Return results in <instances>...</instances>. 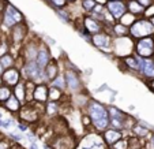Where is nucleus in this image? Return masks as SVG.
<instances>
[{"label": "nucleus", "mask_w": 154, "mask_h": 149, "mask_svg": "<svg viewBox=\"0 0 154 149\" xmlns=\"http://www.w3.org/2000/svg\"><path fill=\"white\" fill-rule=\"evenodd\" d=\"M138 65H139V70L145 74L146 77H150V78H154V62L149 60L146 58H138Z\"/></svg>", "instance_id": "6"}, {"label": "nucleus", "mask_w": 154, "mask_h": 149, "mask_svg": "<svg viewBox=\"0 0 154 149\" xmlns=\"http://www.w3.org/2000/svg\"><path fill=\"white\" fill-rule=\"evenodd\" d=\"M51 2H52L56 7H63V6H66V3H67V0H51Z\"/></svg>", "instance_id": "27"}, {"label": "nucleus", "mask_w": 154, "mask_h": 149, "mask_svg": "<svg viewBox=\"0 0 154 149\" xmlns=\"http://www.w3.org/2000/svg\"><path fill=\"white\" fill-rule=\"evenodd\" d=\"M82 6H83V8L86 10V11H93L97 4H96V0H83V2H82Z\"/></svg>", "instance_id": "23"}, {"label": "nucleus", "mask_w": 154, "mask_h": 149, "mask_svg": "<svg viewBox=\"0 0 154 149\" xmlns=\"http://www.w3.org/2000/svg\"><path fill=\"white\" fill-rule=\"evenodd\" d=\"M90 149H102V148H101V146H98V145H94V146H91Z\"/></svg>", "instance_id": "32"}, {"label": "nucleus", "mask_w": 154, "mask_h": 149, "mask_svg": "<svg viewBox=\"0 0 154 149\" xmlns=\"http://www.w3.org/2000/svg\"><path fill=\"white\" fill-rule=\"evenodd\" d=\"M0 85H2V78H0Z\"/></svg>", "instance_id": "37"}, {"label": "nucleus", "mask_w": 154, "mask_h": 149, "mask_svg": "<svg viewBox=\"0 0 154 149\" xmlns=\"http://www.w3.org/2000/svg\"><path fill=\"white\" fill-rule=\"evenodd\" d=\"M138 3H139L142 7H146L151 3V0H138Z\"/></svg>", "instance_id": "30"}, {"label": "nucleus", "mask_w": 154, "mask_h": 149, "mask_svg": "<svg viewBox=\"0 0 154 149\" xmlns=\"http://www.w3.org/2000/svg\"><path fill=\"white\" fill-rule=\"evenodd\" d=\"M35 63H37L38 68L44 71L45 66L49 63V56H48V51H47V49L38 51V53H37V60H35Z\"/></svg>", "instance_id": "12"}, {"label": "nucleus", "mask_w": 154, "mask_h": 149, "mask_svg": "<svg viewBox=\"0 0 154 149\" xmlns=\"http://www.w3.org/2000/svg\"><path fill=\"white\" fill-rule=\"evenodd\" d=\"M12 63H14V59L10 55H3L0 56V66L3 68H11Z\"/></svg>", "instance_id": "19"}, {"label": "nucleus", "mask_w": 154, "mask_h": 149, "mask_svg": "<svg viewBox=\"0 0 154 149\" xmlns=\"http://www.w3.org/2000/svg\"><path fill=\"white\" fill-rule=\"evenodd\" d=\"M33 97H34V100H37V101L44 103L48 99V88L45 85H38V86H35L34 90H33Z\"/></svg>", "instance_id": "10"}, {"label": "nucleus", "mask_w": 154, "mask_h": 149, "mask_svg": "<svg viewBox=\"0 0 154 149\" xmlns=\"http://www.w3.org/2000/svg\"><path fill=\"white\" fill-rule=\"evenodd\" d=\"M115 32L119 36H125V26H123L122 24L117 25V26H115Z\"/></svg>", "instance_id": "25"}, {"label": "nucleus", "mask_w": 154, "mask_h": 149, "mask_svg": "<svg viewBox=\"0 0 154 149\" xmlns=\"http://www.w3.org/2000/svg\"><path fill=\"white\" fill-rule=\"evenodd\" d=\"M60 94H61V93H60V89H57V88H52V89H51V92L48 93V96H49L52 100H57L59 97H60Z\"/></svg>", "instance_id": "24"}, {"label": "nucleus", "mask_w": 154, "mask_h": 149, "mask_svg": "<svg viewBox=\"0 0 154 149\" xmlns=\"http://www.w3.org/2000/svg\"><path fill=\"white\" fill-rule=\"evenodd\" d=\"M105 138H106V141L109 144H115L122 138V134L117 133V132H115V130H108V132L105 133Z\"/></svg>", "instance_id": "17"}, {"label": "nucleus", "mask_w": 154, "mask_h": 149, "mask_svg": "<svg viewBox=\"0 0 154 149\" xmlns=\"http://www.w3.org/2000/svg\"><path fill=\"white\" fill-rule=\"evenodd\" d=\"M44 74L47 75L48 79H55L56 78V74H57V66L55 63H48L44 68Z\"/></svg>", "instance_id": "14"}, {"label": "nucleus", "mask_w": 154, "mask_h": 149, "mask_svg": "<svg viewBox=\"0 0 154 149\" xmlns=\"http://www.w3.org/2000/svg\"><path fill=\"white\" fill-rule=\"evenodd\" d=\"M10 96H11V90H10L8 88H6V86H2V88H0V101L2 103L6 101Z\"/></svg>", "instance_id": "22"}, {"label": "nucleus", "mask_w": 154, "mask_h": 149, "mask_svg": "<svg viewBox=\"0 0 154 149\" xmlns=\"http://www.w3.org/2000/svg\"><path fill=\"white\" fill-rule=\"evenodd\" d=\"M22 14L15 8L14 6H7L6 11H4V25L8 27H14L15 25L22 24Z\"/></svg>", "instance_id": "4"}, {"label": "nucleus", "mask_w": 154, "mask_h": 149, "mask_svg": "<svg viewBox=\"0 0 154 149\" xmlns=\"http://www.w3.org/2000/svg\"><path fill=\"white\" fill-rule=\"evenodd\" d=\"M14 96L19 100L20 103L25 101V97H26V92H25V85L23 84H17L14 88Z\"/></svg>", "instance_id": "15"}, {"label": "nucleus", "mask_w": 154, "mask_h": 149, "mask_svg": "<svg viewBox=\"0 0 154 149\" xmlns=\"http://www.w3.org/2000/svg\"><path fill=\"white\" fill-rule=\"evenodd\" d=\"M150 24H151V25H153V26H154V17L151 18V22H150Z\"/></svg>", "instance_id": "33"}, {"label": "nucleus", "mask_w": 154, "mask_h": 149, "mask_svg": "<svg viewBox=\"0 0 154 149\" xmlns=\"http://www.w3.org/2000/svg\"><path fill=\"white\" fill-rule=\"evenodd\" d=\"M56 109H57V105H56L55 101H52V103H49V104H48V112H49V114H53Z\"/></svg>", "instance_id": "26"}, {"label": "nucleus", "mask_w": 154, "mask_h": 149, "mask_svg": "<svg viewBox=\"0 0 154 149\" xmlns=\"http://www.w3.org/2000/svg\"><path fill=\"white\" fill-rule=\"evenodd\" d=\"M120 21H122L123 26H125V25H132L135 22V17L132 14H124L120 18Z\"/></svg>", "instance_id": "21"}, {"label": "nucleus", "mask_w": 154, "mask_h": 149, "mask_svg": "<svg viewBox=\"0 0 154 149\" xmlns=\"http://www.w3.org/2000/svg\"><path fill=\"white\" fill-rule=\"evenodd\" d=\"M19 104H20V101L14 96V94H11V96L6 100V107L10 109V111H18V109H19Z\"/></svg>", "instance_id": "16"}, {"label": "nucleus", "mask_w": 154, "mask_h": 149, "mask_svg": "<svg viewBox=\"0 0 154 149\" xmlns=\"http://www.w3.org/2000/svg\"><path fill=\"white\" fill-rule=\"evenodd\" d=\"M2 73H3V67L0 66V75H2Z\"/></svg>", "instance_id": "34"}, {"label": "nucleus", "mask_w": 154, "mask_h": 149, "mask_svg": "<svg viewBox=\"0 0 154 149\" xmlns=\"http://www.w3.org/2000/svg\"><path fill=\"white\" fill-rule=\"evenodd\" d=\"M2 81H4L7 85H10V86L17 85L18 81H19V73H18L15 68H7V70L3 73Z\"/></svg>", "instance_id": "8"}, {"label": "nucleus", "mask_w": 154, "mask_h": 149, "mask_svg": "<svg viewBox=\"0 0 154 149\" xmlns=\"http://www.w3.org/2000/svg\"><path fill=\"white\" fill-rule=\"evenodd\" d=\"M108 12L112 14V17L115 18H122L125 14V6L124 3H122L120 0H113V2H108L106 4Z\"/></svg>", "instance_id": "5"}, {"label": "nucleus", "mask_w": 154, "mask_h": 149, "mask_svg": "<svg viewBox=\"0 0 154 149\" xmlns=\"http://www.w3.org/2000/svg\"><path fill=\"white\" fill-rule=\"evenodd\" d=\"M153 12H154V7H151L150 11H146V15H149V17H150V15L153 14Z\"/></svg>", "instance_id": "31"}, {"label": "nucleus", "mask_w": 154, "mask_h": 149, "mask_svg": "<svg viewBox=\"0 0 154 149\" xmlns=\"http://www.w3.org/2000/svg\"><path fill=\"white\" fill-rule=\"evenodd\" d=\"M85 29L89 33L97 34L98 32H101V25L93 18H85Z\"/></svg>", "instance_id": "11"}, {"label": "nucleus", "mask_w": 154, "mask_h": 149, "mask_svg": "<svg viewBox=\"0 0 154 149\" xmlns=\"http://www.w3.org/2000/svg\"><path fill=\"white\" fill-rule=\"evenodd\" d=\"M151 86H153V89H154V82H153V84H151Z\"/></svg>", "instance_id": "36"}, {"label": "nucleus", "mask_w": 154, "mask_h": 149, "mask_svg": "<svg viewBox=\"0 0 154 149\" xmlns=\"http://www.w3.org/2000/svg\"><path fill=\"white\" fill-rule=\"evenodd\" d=\"M14 126H15V122H14V119H12V118L4 115L3 112H0V127H2V129L11 130Z\"/></svg>", "instance_id": "13"}, {"label": "nucleus", "mask_w": 154, "mask_h": 149, "mask_svg": "<svg viewBox=\"0 0 154 149\" xmlns=\"http://www.w3.org/2000/svg\"><path fill=\"white\" fill-rule=\"evenodd\" d=\"M70 2H75V0H70Z\"/></svg>", "instance_id": "38"}, {"label": "nucleus", "mask_w": 154, "mask_h": 149, "mask_svg": "<svg viewBox=\"0 0 154 149\" xmlns=\"http://www.w3.org/2000/svg\"><path fill=\"white\" fill-rule=\"evenodd\" d=\"M135 132H137L138 134H140V135L147 134V130H146V129H142V127H139V126H138V127H135Z\"/></svg>", "instance_id": "28"}, {"label": "nucleus", "mask_w": 154, "mask_h": 149, "mask_svg": "<svg viewBox=\"0 0 154 149\" xmlns=\"http://www.w3.org/2000/svg\"><path fill=\"white\" fill-rule=\"evenodd\" d=\"M91 41L94 43L96 47L102 48V49H108V48L111 47V37L108 34H105V33H97V34H94Z\"/></svg>", "instance_id": "7"}, {"label": "nucleus", "mask_w": 154, "mask_h": 149, "mask_svg": "<svg viewBox=\"0 0 154 149\" xmlns=\"http://www.w3.org/2000/svg\"><path fill=\"white\" fill-rule=\"evenodd\" d=\"M109 2H113V0H109Z\"/></svg>", "instance_id": "39"}, {"label": "nucleus", "mask_w": 154, "mask_h": 149, "mask_svg": "<svg viewBox=\"0 0 154 149\" xmlns=\"http://www.w3.org/2000/svg\"><path fill=\"white\" fill-rule=\"evenodd\" d=\"M2 3H3V0H0V11H2Z\"/></svg>", "instance_id": "35"}, {"label": "nucleus", "mask_w": 154, "mask_h": 149, "mask_svg": "<svg viewBox=\"0 0 154 149\" xmlns=\"http://www.w3.org/2000/svg\"><path fill=\"white\" fill-rule=\"evenodd\" d=\"M125 145H127V144H125L124 141H119V142L115 145V149H125Z\"/></svg>", "instance_id": "29"}, {"label": "nucleus", "mask_w": 154, "mask_h": 149, "mask_svg": "<svg viewBox=\"0 0 154 149\" xmlns=\"http://www.w3.org/2000/svg\"><path fill=\"white\" fill-rule=\"evenodd\" d=\"M52 86L53 88H57V89H63L66 86V79H64V75H59L53 79L52 82Z\"/></svg>", "instance_id": "20"}, {"label": "nucleus", "mask_w": 154, "mask_h": 149, "mask_svg": "<svg viewBox=\"0 0 154 149\" xmlns=\"http://www.w3.org/2000/svg\"><path fill=\"white\" fill-rule=\"evenodd\" d=\"M135 49H137V53L140 56V58L149 59L154 53V40L151 37L140 38V40L138 41Z\"/></svg>", "instance_id": "3"}, {"label": "nucleus", "mask_w": 154, "mask_h": 149, "mask_svg": "<svg viewBox=\"0 0 154 149\" xmlns=\"http://www.w3.org/2000/svg\"><path fill=\"white\" fill-rule=\"evenodd\" d=\"M89 114H90V118L93 120L94 126L98 130L105 129L108 123H109V116H108L106 109H105L104 105L98 104V103L96 101L89 103Z\"/></svg>", "instance_id": "1"}, {"label": "nucleus", "mask_w": 154, "mask_h": 149, "mask_svg": "<svg viewBox=\"0 0 154 149\" xmlns=\"http://www.w3.org/2000/svg\"><path fill=\"white\" fill-rule=\"evenodd\" d=\"M131 36L132 37H137V38H143V37H149L154 33V26L147 22V21H137L132 24L130 30Z\"/></svg>", "instance_id": "2"}, {"label": "nucleus", "mask_w": 154, "mask_h": 149, "mask_svg": "<svg viewBox=\"0 0 154 149\" xmlns=\"http://www.w3.org/2000/svg\"><path fill=\"white\" fill-rule=\"evenodd\" d=\"M128 8H130V12L132 15L140 14V12L143 11V7L140 6L138 2H135V0H131V2H128Z\"/></svg>", "instance_id": "18"}, {"label": "nucleus", "mask_w": 154, "mask_h": 149, "mask_svg": "<svg viewBox=\"0 0 154 149\" xmlns=\"http://www.w3.org/2000/svg\"><path fill=\"white\" fill-rule=\"evenodd\" d=\"M153 141H154V138H153Z\"/></svg>", "instance_id": "40"}, {"label": "nucleus", "mask_w": 154, "mask_h": 149, "mask_svg": "<svg viewBox=\"0 0 154 149\" xmlns=\"http://www.w3.org/2000/svg\"><path fill=\"white\" fill-rule=\"evenodd\" d=\"M64 79H66L67 86L71 89V90H78L79 86H81L78 75H76L75 73H72V71H67V73H66V75H64Z\"/></svg>", "instance_id": "9"}]
</instances>
